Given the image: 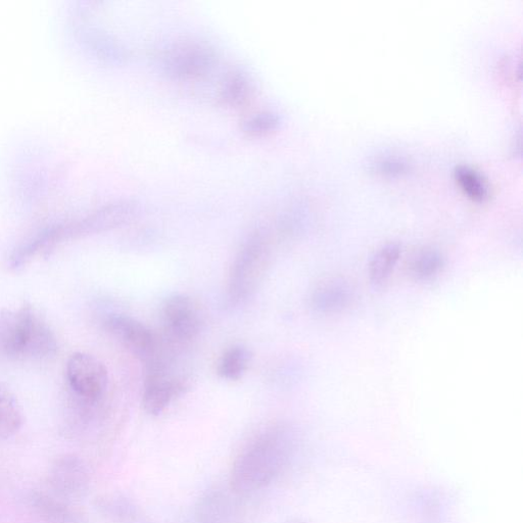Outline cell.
Masks as SVG:
<instances>
[{"instance_id":"1","label":"cell","mask_w":523,"mask_h":523,"mask_svg":"<svg viewBox=\"0 0 523 523\" xmlns=\"http://www.w3.org/2000/svg\"><path fill=\"white\" fill-rule=\"evenodd\" d=\"M297 435L288 424L264 430L235 460L230 487L237 494H249L271 484L294 454Z\"/></svg>"},{"instance_id":"2","label":"cell","mask_w":523,"mask_h":523,"mask_svg":"<svg viewBox=\"0 0 523 523\" xmlns=\"http://www.w3.org/2000/svg\"><path fill=\"white\" fill-rule=\"evenodd\" d=\"M57 349L53 330L31 306L0 313V356L11 360L44 359Z\"/></svg>"},{"instance_id":"3","label":"cell","mask_w":523,"mask_h":523,"mask_svg":"<svg viewBox=\"0 0 523 523\" xmlns=\"http://www.w3.org/2000/svg\"><path fill=\"white\" fill-rule=\"evenodd\" d=\"M270 262L271 249L267 236L257 230L248 237L231 265L227 297L232 305L244 304L256 293Z\"/></svg>"},{"instance_id":"4","label":"cell","mask_w":523,"mask_h":523,"mask_svg":"<svg viewBox=\"0 0 523 523\" xmlns=\"http://www.w3.org/2000/svg\"><path fill=\"white\" fill-rule=\"evenodd\" d=\"M104 324L109 334L147 367L166 360L159 338L144 323L127 315L111 314Z\"/></svg>"},{"instance_id":"5","label":"cell","mask_w":523,"mask_h":523,"mask_svg":"<svg viewBox=\"0 0 523 523\" xmlns=\"http://www.w3.org/2000/svg\"><path fill=\"white\" fill-rule=\"evenodd\" d=\"M67 379L75 397L92 406L104 397L109 384V373L98 358L75 353L67 363Z\"/></svg>"},{"instance_id":"6","label":"cell","mask_w":523,"mask_h":523,"mask_svg":"<svg viewBox=\"0 0 523 523\" xmlns=\"http://www.w3.org/2000/svg\"><path fill=\"white\" fill-rule=\"evenodd\" d=\"M145 380L142 406L150 415H160L187 389L185 377L169 370L166 360L151 365Z\"/></svg>"},{"instance_id":"7","label":"cell","mask_w":523,"mask_h":523,"mask_svg":"<svg viewBox=\"0 0 523 523\" xmlns=\"http://www.w3.org/2000/svg\"><path fill=\"white\" fill-rule=\"evenodd\" d=\"M163 319L168 336L177 344L194 341L204 326L200 306L186 295H174L165 302Z\"/></svg>"},{"instance_id":"8","label":"cell","mask_w":523,"mask_h":523,"mask_svg":"<svg viewBox=\"0 0 523 523\" xmlns=\"http://www.w3.org/2000/svg\"><path fill=\"white\" fill-rule=\"evenodd\" d=\"M215 63V54L202 44H184L168 52L162 60L163 72L172 79H190L207 73Z\"/></svg>"},{"instance_id":"9","label":"cell","mask_w":523,"mask_h":523,"mask_svg":"<svg viewBox=\"0 0 523 523\" xmlns=\"http://www.w3.org/2000/svg\"><path fill=\"white\" fill-rule=\"evenodd\" d=\"M49 482L52 494L69 502L84 496L89 487L90 475L81 458L65 455L53 465Z\"/></svg>"},{"instance_id":"10","label":"cell","mask_w":523,"mask_h":523,"mask_svg":"<svg viewBox=\"0 0 523 523\" xmlns=\"http://www.w3.org/2000/svg\"><path fill=\"white\" fill-rule=\"evenodd\" d=\"M354 299L352 285L343 278H329L316 285L311 307L320 314H338L350 307Z\"/></svg>"},{"instance_id":"11","label":"cell","mask_w":523,"mask_h":523,"mask_svg":"<svg viewBox=\"0 0 523 523\" xmlns=\"http://www.w3.org/2000/svg\"><path fill=\"white\" fill-rule=\"evenodd\" d=\"M140 212L135 201H123L111 205L95 214L71 231L73 235H82L111 230L134 220Z\"/></svg>"},{"instance_id":"12","label":"cell","mask_w":523,"mask_h":523,"mask_svg":"<svg viewBox=\"0 0 523 523\" xmlns=\"http://www.w3.org/2000/svg\"><path fill=\"white\" fill-rule=\"evenodd\" d=\"M28 501L33 511L47 522L78 523V516L68 502L52 493L36 491L29 495Z\"/></svg>"},{"instance_id":"13","label":"cell","mask_w":523,"mask_h":523,"mask_svg":"<svg viewBox=\"0 0 523 523\" xmlns=\"http://www.w3.org/2000/svg\"><path fill=\"white\" fill-rule=\"evenodd\" d=\"M24 424L23 410L13 391L0 383V441L16 436Z\"/></svg>"},{"instance_id":"14","label":"cell","mask_w":523,"mask_h":523,"mask_svg":"<svg viewBox=\"0 0 523 523\" xmlns=\"http://www.w3.org/2000/svg\"><path fill=\"white\" fill-rule=\"evenodd\" d=\"M402 255L399 244H389L380 249L369 264V280L374 289H382L393 274Z\"/></svg>"},{"instance_id":"15","label":"cell","mask_w":523,"mask_h":523,"mask_svg":"<svg viewBox=\"0 0 523 523\" xmlns=\"http://www.w3.org/2000/svg\"><path fill=\"white\" fill-rule=\"evenodd\" d=\"M253 92L254 81L251 76L243 70H236L224 82L220 99L228 107H241L252 98Z\"/></svg>"},{"instance_id":"16","label":"cell","mask_w":523,"mask_h":523,"mask_svg":"<svg viewBox=\"0 0 523 523\" xmlns=\"http://www.w3.org/2000/svg\"><path fill=\"white\" fill-rule=\"evenodd\" d=\"M252 359L251 351L242 345L228 348L218 363L219 375L227 380L241 379L248 370Z\"/></svg>"},{"instance_id":"17","label":"cell","mask_w":523,"mask_h":523,"mask_svg":"<svg viewBox=\"0 0 523 523\" xmlns=\"http://www.w3.org/2000/svg\"><path fill=\"white\" fill-rule=\"evenodd\" d=\"M455 178L464 193L473 201L484 202L489 197V186L484 177L469 166L459 165L454 171Z\"/></svg>"},{"instance_id":"18","label":"cell","mask_w":523,"mask_h":523,"mask_svg":"<svg viewBox=\"0 0 523 523\" xmlns=\"http://www.w3.org/2000/svg\"><path fill=\"white\" fill-rule=\"evenodd\" d=\"M445 260L437 250L426 249L419 252L411 263L412 275L420 281L431 280L443 270Z\"/></svg>"},{"instance_id":"19","label":"cell","mask_w":523,"mask_h":523,"mask_svg":"<svg viewBox=\"0 0 523 523\" xmlns=\"http://www.w3.org/2000/svg\"><path fill=\"white\" fill-rule=\"evenodd\" d=\"M281 118L274 112H261L248 118L243 124V130L252 136L269 134L279 128Z\"/></svg>"},{"instance_id":"20","label":"cell","mask_w":523,"mask_h":523,"mask_svg":"<svg viewBox=\"0 0 523 523\" xmlns=\"http://www.w3.org/2000/svg\"><path fill=\"white\" fill-rule=\"evenodd\" d=\"M377 170L386 175H398L407 170L406 163L398 159H384L376 164Z\"/></svg>"}]
</instances>
